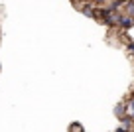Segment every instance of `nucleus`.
Returning <instances> with one entry per match:
<instances>
[{"label":"nucleus","mask_w":134,"mask_h":132,"mask_svg":"<svg viewBox=\"0 0 134 132\" xmlns=\"http://www.w3.org/2000/svg\"><path fill=\"white\" fill-rule=\"evenodd\" d=\"M120 124H122V128H124V130H132V126H134V120H132V116L130 114H126L124 118H120Z\"/></svg>","instance_id":"2"},{"label":"nucleus","mask_w":134,"mask_h":132,"mask_svg":"<svg viewBox=\"0 0 134 132\" xmlns=\"http://www.w3.org/2000/svg\"><path fill=\"white\" fill-rule=\"evenodd\" d=\"M130 116H132V120H134V112H130Z\"/></svg>","instance_id":"7"},{"label":"nucleus","mask_w":134,"mask_h":132,"mask_svg":"<svg viewBox=\"0 0 134 132\" xmlns=\"http://www.w3.org/2000/svg\"><path fill=\"white\" fill-rule=\"evenodd\" d=\"M126 103H128V108H130V112H134V95L130 97V99L126 101Z\"/></svg>","instance_id":"4"},{"label":"nucleus","mask_w":134,"mask_h":132,"mask_svg":"<svg viewBox=\"0 0 134 132\" xmlns=\"http://www.w3.org/2000/svg\"><path fill=\"white\" fill-rule=\"evenodd\" d=\"M124 14H128V16L134 18V2H132V0L124 2Z\"/></svg>","instance_id":"3"},{"label":"nucleus","mask_w":134,"mask_h":132,"mask_svg":"<svg viewBox=\"0 0 134 132\" xmlns=\"http://www.w3.org/2000/svg\"><path fill=\"white\" fill-rule=\"evenodd\" d=\"M128 51L134 55V41H132V43H128Z\"/></svg>","instance_id":"5"},{"label":"nucleus","mask_w":134,"mask_h":132,"mask_svg":"<svg viewBox=\"0 0 134 132\" xmlns=\"http://www.w3.org/2000/svg\"><path fill=\"white\" fill-rule=\"evenodd\" d=\"M126 111H128V103H118L116 107H114V114H116L118 118H124Z\"/></svg>","instance_id":"1"},{"label":"nucleus","mask_w":134,"mask_h":132,"mask_svg":"<svg viewBox=\"0 0 134 132\" xmlns=\"http://www.w3.org/2000/svg\"><path fill=\"white\" fill-rule=\"evenodd\" d=\"M93 2H95V4H105L107 0H93Z\"/></svg>","instance_id":"6"}]
</instances>
